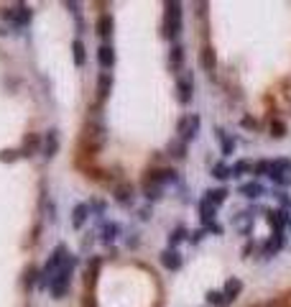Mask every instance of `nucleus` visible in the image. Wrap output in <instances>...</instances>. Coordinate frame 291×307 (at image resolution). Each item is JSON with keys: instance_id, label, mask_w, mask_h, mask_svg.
Listing matches in <instances>:
<instances>
[{"instance_id": "18", "label": "nucleus", "mask_w": 291, "mask_h": 307, "mask_svg": "<svg viewBox=\"0 0 291 307\" xmlns=\"http://www.w3.org/2000/svg\"><path fill=\"white\" fill-rule=\"evenodd\" d=\"M240 192H243L245 197H261V194H266V190H263L261 182H248V184H243Z\"/></svg>"}, {"instance_id": "24", "label": "nucleus", "mask_w": 291, "mask_h": 307, "mask_svg": "<svg viewBox=\"0 0 291 307\" xmlns=\"http://www.w3.org/2000/svg\"><path fill=\"white\" fill-rule=\"evenodd\" d=\"M97 34H100L102 38H107L110 34H113V18H110V16H102L100 24H97Z\"/></svg>"}, {"instance_id": "30", "label": "nucleus", "mask_w": 291, "mask_h": 307, "mask_svg": "<svg viewBox=\"0 0 291 307\" xmlns=\"http://www.w3.org/2000/svg\"><path fill=\"white\" fill-rule=\"evenodd\" d=\"M271 136H274V138H284V136H286V123L274 120V123H271Z\"/></svg>"}, {"instance_id": "34", "label": "nucleus", "mask_w": 291, "mask_h": 307, "mask_svg": "<svg viewBox=\"0 0 291 307\" xmlns=\"http://www.w3.org/2000/svg\"><path fill=\"white\" fill-rule=\"evenodd\" d=\"M271 180H274V182H279V184H284V187H286V184H291V177H289V174H271Z\"/></svg>"}, {"instance_id": "6", "label": "nucleus", "mask_w": 291, "mask_h": 307, "mask_svg": "<svg viewBox=\"0 0 291 307\" xmlns=\"http://www.w3.org/2000/svg\"><path fill=\"white\" fill-rule=\"evenodd\" d=\"M176 92H179V102L187 105L192 100V92H194V82H192V74H182L176 80Z\"/></svg>"}, {"instance_id": "19", "label": "nucleus", "mask_w": 291, "mask_h": 307, "mask_svg": "<svg viewBox=\"0 0 291 307\" xmlns=\"http://www.w3.org/2000/svg\"><path fill=\"white\" fill-rule=\"evenodd\" d=\"M215 205L212 202H207V200H202V202H199V212H202V220H205V226H210L212 220H215Z\"/></svg>"}, {"instance_id": "25", "label": "nucleus", "mask_w": 291, "mask_h": 307, "mask_svg": "<svg viewBox=\"0 0 291 307\" xmlns=\"http://www.w3.org/2000/svg\"><path fill=\"white\" fill-rule=\"evenodd\" d=\"M268 174H291V162L289 159H279L271 164V172Z\"/></svg>"}, {"instance_id": "16", "label": "nucleus", "mask_w": 291, "mask_h": 307, "mask_svg": "<svg viewBox=\"0 0 291 307\" xmlns=\"http://www.w3.org/2000/svg\"><path fill=\"white\" fill-rule=\"evenodd\" d=\"M205 194H207L205 200H207V202H212V205L217 208V205H222V202H225V197H228V190H222V187H220V190H207Z\"/></svg>"}, {"instance_id": "5", "label": "nucleus", "mask_w": 291, "mask_h": 307, "mask_svg": "<svg viewBox=\"0 0 291 307\" xmlns=\"http://www.w3.org/2000/svg\"><path fill=\"white\" fill-rule=\"evenodd\" d=\"M5 18L13 26H28L31 24V10L26 6H13V8L5 10Z\"/></svg>"}, {"instance_id": "27", "label": "nucleus", "mask_w": 291, "mask_h": 307, "mask_svg": "<svg viewBox=\"0 0 291 307\" xmlns=\"http://www.w3.org/2000/svg\"><path fill=\"white\" fill-rule=\"evenodd\" d=\"M118 233H120V226H115V223H107V226H105V230H102V240H105V244H110V240H113Z\"/></svg>"}, {"instance_id": "10", "label": "nucleus", "mask_w": 291, "mask_h": 307, "mask_svg": "<svg viewBox=\"0 0 291 307\" xmlns=\"http://www.w3.org/2000/svg\"><path fill=\"white\" fill-rule=\"evenodd\" d=\"M176 180V172L174 169H159V172H151V182H156L159 187H164V184H169V182H174Z\"/></svg>"}, {"instance_id": "23", "label": "nucleus", "mask_w": 291, "mask_h": 307, "mask_svg": "<svg viewBox=\"0 0 291 307\" xmlns=\"http://www.w3.org/2000/svg\"><path fill=\"white\" fill-rule=\"evenodd\" d=\"M143 192H146V197L153 202V200H161V187L156 184V182H151V180H146V184H143Z\"/></svg>"}, {"instance_id": "13", "label": "nucleus", "mask_w": 291, "mask_h": 307, "mask_svg": "<svg viewBox=\"0 0 291 307\" xmlns=\"http://www.w3.org/2000/svg\"><path fill=\"white\" fill-rule=\"evenodd\" d=\"M56 148H59V136H56V130H49L46 134V146H43V156L51 159L56 154Z\"/></svg>"}, {"instance_id": "8", "label": "nucleus", "mask_w": 291, "mask_h": 307, "mask_svg": "<svg viewBox=\"0 0 291 307\" xmlns=\"http://www.w3.org/2000/svg\"><path fill=\"white\" fill-rule=\"evenodd\" d=\"M130 197H133V184H128V182L115 184V202L118 205H130Z\"/></svg>"}, {"instance_id": "7", "label": "nucleus", "mask_w": 291, "mask_h": 307, "mask_svg": "<svg viewBox=\"0 0 291 307\" xmlns=\"http://www.w3.org/2000/svg\"><path fill=\"white\" fill-rule=\"evenodd\" d=\"M97 59H100V67H102V70H113V64H115V52H113V46L102 44V46L97 49Z\"/></svg>"}, {"instance_id": "11", "label": "nucleus", "mask_w": 291, "mask_h": 307, "mask_svg": "<svg viewBox=\"0 0 291 307\" xmlns=\"http://www.w3.org/2000/svg\"><path fill=\"white\" fill-rule=\"evenodd\" d=\"M41 146V136L38 134H28L23 141V148H20V156H33V151Z\"/></svg>"}, {"instance_id": "20", "label": "nucleus", "mask_w": 291, "mask_h": 307, "mask_svg": "<svg viewBox=\"0 0 291 307\" xmlns=\"http://www.w3.org/2000/svg\"><path fill=\"white\" fill-rule=\"evenodd\" d=\"M169 64H171V70H179L184 64V49L179 46V44H176V46L171 49V54H169Z\"/></svg>"}, {"instance_id": "37", "label": "nucleus", "mask_w": 291, "mask_h": 307, "mask_svg": "<svg viewBox=\"0 0 291 307\" xmlns=\"http://www.w3.org/2000/svg\"><path fill=\"white\" fill-rule=\"evenodd\" d=\"M207 230H212V233H217V236H220V233H222V226H217V223H210V226H207Z\"/></svg>"}, {"instance_id": "39", "label": "nucleus", "mask_w": 291, "mask_h": 307, "mask_svg": "<svg viewBox=\"0 0 291 307\" xmlns=\"http://www.w3.org/2000/svg\"><path fill=\"white\" fill-rule=\"evenodd\" d=\"M243 126H248V128H256V120H253V118H243Z\"/></svg>"}, {"instance_id": "35", "label": "nucleus", "mask_w": 291, "mask_h": 307, "mask_svg": "<svg viewBox=\"0 0 291 307\" xmlns=\"http://www.w3.org/2000/svg\"><path fill=\"white\" fill-rule=\"evenodd\" d=\"M253 172H256V174H266V172H271V164H268V162H258V164L253 166Z\"/></svg>"}, {"instance_id": "31", "label": "nucleus", "mask_w": 291, "mask_h": 307, "mask_svg": "<svg viewBox=\"0 0 291 307\" xmlns=\"http://www.w3.org/2000/svg\"><path fill=\"white\" fill-rule=\"evenodd\" d=\"M253 166L248 164V162H238L233 169H230V174H233V177H240V174H245V172H251Z\"/></svg>"}, {"instance_id": "33", "label": "nucleus", "mask_w": 291, "mask_h": 307, "mask_svg": "<svg viewBox=\"0 0 291 307\" xmlns=\"http://www.w3.org/2000/svg\"><path fill=\"white\" fill-rule=\"evenodd\" d=\"M182 238H184V228H174V230L169 233V244H171V246H176Z\"/></svg>"}, {"instance_id": "29", "label": "nucleus", "mask_w": 291, "mask_h": 307, "mask_svg": "<svg viewBox=\"0 0 291 307\" xmlns=\"http://www.w3.org/2000/svg\"><path fill=\"white\" fill-rule=\"evenodd\" d=\"M212 177H215V180H228V177H230V169H228L225 164H215V166H212Z\"/></svg>"}, {"instance_id": "12", "label": "nucleus", "mask_w": 291, "mask_h": 307, "mask_svg": "<svg viewBox=\"0 0 291 307\" xmlns=\"http://www.w3.org/2000/svg\"><path fill=\"white\" fill-rule=\"evenodd\" d=\"M240 290H243V282H240V279H228V284H225V290H222V294H225L228 302H233V300L240 294Z\"/></svg>"}, {"instance_id": "26", "label": "nucleus", "mask_w": 291, "mask_h": 307, "mask_svg": "<svg viewBox=\"0 0 291 307\" xmlns=\"http://www.w3.org/2000/svg\"><path fill=\"white\" fill-rule=\"evenodd\" d=\"M207 302H210V304H217V307H225V304H228L225 294L217 292V290H210V292H207Z\"/></svg>"}, {"instance_id": "28", "label": "nucleus", "mask_w": 291, "mask_h": 307, "mask_svg": "<svg viewBox=\"0 0 291 307\" xmlns=\"http://www.w3.org/2000/svg\"><path fill=\"white\" fill-rule=\"evenodd\" d=\"M169 151H171V156H176V159H184V156H187V154H184V151H187V144H184V141H179V144L174 141V144L169 146Z\"/></svg>"}, {"instance_id": "14", "label": "nucleus", "mask_w": 291, "mask_h": 307, "mask_svg": "<svg viewBox=\"0 0 291 307\" xmlns=\"http://www.w3.org/2000/svg\"><path fill=\"white\" fill-rule=\"evenodd\" d=\"M110 87H113V77H110L107 72H102L97 77V92H100V100H105L110 95Z\"/></svg>"}, {"instance_id": "9", "label": "nucleus", "mask_w": 291, "mask_h": 307, "mask_svg": "<svg viewBox=\"0 0 291 307\" xmlns=\"http://www.w3.org/2000/svg\"><path fill=\"white\" fill-rule=\"evenodd\" d=\"M161 264L169 272H176V269H182V256H179V251H164L161 254Z\"/></svg>"}, {"instance_id": "22", "label": "nucleus", "mask_w": 291, "mask_h": 307, "mask_svg": "<svg viewBox=\"0 0 291 307\" xmlns=\"http://www.w3.org/2000/svg\"><path fill=\"white\" fill-rule=\"evenodd\" d=\"M72 56H74V64H77V67H84L87 56H84V44H82V41H74V44H72Z\"/></svg>"}, {"instance_id": "32", "label": "nucleus", "mask_w": 291, "mask_h": 307, "mask_svg": "<svg viewBox=\"0 0 291 307\" xmlns=\"http://www.w3.org/2000/svg\"><path fill=\"white\" fill-rule=\"evenodd\" d=\"M20 156V151H13V148H3L0 151V162H15Z\"/></svg>"}, {"instance_id": "2", "label": "nucleus", "mask_w": 291, "mask_h": 307, "mask_svg": "<svg viewBox=\"0 0 291 307\" xmlns=\"http://www.w3.org/2000/svg\"><path fill=\"white\" fill-rule=\"evenodd\" d=\"M182 31V6L179 3H166V13H164V36L166 38H176Z\"/></svg>"}, {"instance_id": "4", "label": "nucleus", "mask_w": 291, "mask_h": 307, "mask_svg": "<svg viewBox=\"0 0 291 307\" xmlns=\"http://www.w3.org/2000/svg\"><path fill=\"white\" fill-rule=\"evenodd\" d=\"M199 130V116H187L179 120V138H182L184 144H189Z\"/></svg>"}, {"instance_id": "15", "label": "nucleus", "mask_w": 291, "mask_h": 307, "mask_svg": "<svg viewBox=\"0 0 291 307\" xmlns=\"http://www.w3.org/2000/svg\"><path fill=\"white\" fill-rule=\"evenodd\" d=\"M87 212H89V208H87V205H77V208L72 210V226H74V228H82V226H84Z\"/></svg>"}, {"instance_id": "3", "label": "nucleus", "mask_w": 291, "mask_h": 307, "mask_svg": "<svg viewBox=\"0 0 291 307\" xmlns=\"http://www.w3.org/2000/svg\"><path fill=\"white\" fill-rule=\"evenodd\" d=\"M69 258L66 256V248L64 246H59L51 256H49V261H46V269H43V274H41V284H51V279H54V274L64 266V261Z\"/></svg>"}, {"instance_id": "1", "label": "nucleus", "mask_w": 291, "mask_h": 307, "mask_svg": "<svg viewBox=\"0 0 291 307\" xmlns=\"http://www.w3.org/2000/svg\"><path fill=\"white\" fill-rule=\"evenodd\" d=\"M74 266H77V256H69L64 261V266L54 274V279H51V284H49V290H51V297H64L66 294V290H69V282H72V272H74Z\"/></svg>"}, {"instance_id": "17", "label": "nucleus", "mask_w": 291, "mask_h": 307, "mask_svg": "<svg viewBox=\"0 0 291 307\" xmlns=\"http://www.w3.org/2000/svg\"><path fill=\"white\" fill-rule=\"evenodd\" d=\"M199 59H202V67H205L207 72L215 70L217 59H215V49H212V46H205V49H202V56H199Z\"/></svg>"}, {"instance_id": "38", "label": "nucleus", "mask_w": 291, "mask_h": 307, "mask_svg": "<svg viewBox=\"0 0 291 307\" xmlns=\"http://www.w3.org/2000/svg\"><path fill=\"white\" fill-rule=\"evenodd\" d=\"M202 236H205L202 230H197V233H192V238H189V240H192V244H197V240H202Z\"/></svg>"}, {"instance_id": "21", "label": "nucleus", "mask_w": 291, "mask_h": 307, "mask_svg": "<svg viewBox=\"0 0 291 307\" xmlns=\"http://www.w3.org/2000/svg\"><path fill=\"white\" fill-rule=\"evenodd\" d=\"M284 244H286V240H284V236H281V233H274V238H271V240H268V244H266V254L271 256V254L281 251V248H284Z\"/></svg>"}, {"instance_id": "36", "label": "nucleus", "mask_w": 291, "mask_h": 307, "mask_svg": "<svg viewBox=\"0 0 291 307\" xmlns=\"http://www.w3.org/2000/svg\"><path fill=\"white\" fill-rule=\"evenodd\" d=\"M33 282H36V269H33V266H28V269H26V287H28V290H31V284H33Z\"/></svg>"}]
</instances>
